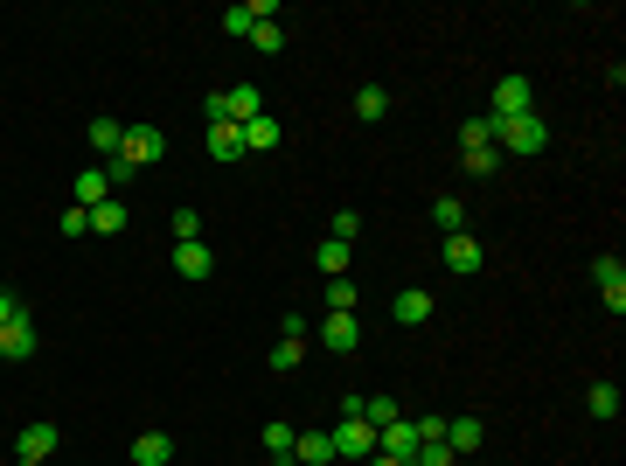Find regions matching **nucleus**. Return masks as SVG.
I'll return each instance as SVG.
<instances>
[{"mask_svg": "<svg viewBox=\"0 0 626 466\" xmlns=\"http://www.w3.org/2000/svg\"><path fill=\"white\" fill-rule=\"evenodd\" d=\"M494 147H508V154H543V147H550V126H543V112L501 119V126H494Z\"/></svg>", "mask_w": 626, "mask_h": 466, "instance_id": "1", "label": "nucleus"}, {"mask_svg": "<svg viewBox=\"0 0 626 466\" xmlns=\"http://www.w3.org/2000/svg\"><path fill=\"white\" fill-rule=\"evenodd\" d=\"M327 439H334L341 460H376V425H369V418H334Z\"/></svg>", "mask_w": 626, "mask_h": 466, "instance_id": "2", "label": "nucleus"}, {"mask_svg": "<svg viewBox=\"0 0 626 466\" xmlns=\"http://www.w3.org/2000/svg\"><path fill=\"white\" fill-rule=\"evenodd\" d=\"M160 154H167V133H160V126H126V140H119V160H126V167H154Z\"/></svg>", "mask_w": 626, "mask_h": 466, "instance_id": "3", "label": "nucleus"}, {"mask_svg": "<svg viewBox=\"0 0 626 466\" xmlns=\"http://www.w3.org/2000/svg\"><path fill=\"white\" fill-rule=\"evenodd\" d=\"M522 112H536V91H529V77H501V84H494V112H487V119L501 126V119H522Z\"/></svg>", "mask_w": 626, "mask_h": 466, "instance_id": "4", "label": "nucleus"}, {"mask_svg": "<svg viewBox=\"0 0 626 466\" xmlns=\"http://www.w3.org/2000/svg\"><path fill=\"white\" fill-rule=\"evenodd\" d=\"M418 446H425V439H418V418H390V425L376 432V453H383V460H404V466H411V453H418Z\"/></svg>", "mask_w": 626, "mask_h": 466, "instance_id": "5", "label": "nucleus"}, {"mask_svg": "<svg viewBox=\"0 0 626 466\" xmlns=\"http://www.w3.org/2000/svg\"><path fill=\"white\" fill-rule=\"evenodd\" d=\"M216 98H223V119H230V126H251V119L265 112V91H258V84H230V91H216Z\"/></svg>", "mask_w": 626, "mask_h": 466, "instance_id": "6", "label": "nucleus"}, {"mask_svg": "<svg viewBox=\"0 0 626 466\" xmlns=\"http://www.w3.org/2000/svg\"><path fill=\"white\" fill-rule=\"evenodd\" d=\"M487 265V251H480V237H467V230H453L446 237V272H460V279H473Z\"/></svg>", "mask_w": 626, "mask_h": 466, "instance_id": "7", "label": "nucleus"}, {"mask_svg": "<svg viewBox=\"0 0 626 466\" xmlns=\"http://www.w3.org/2000/svg\"><path fill=\"white\" fill-rule=\"evenodd\" d=\"M0 355H7V362H28V355H35V320H28V307L0 327Z\"/></svg>", "mask_w": 626, "mask_h": 466, "instance_id": "8", "label": "nucleus"}, {"mask_svg": "<svg viewBox=\"0 0 626 466\" xmlns=\"http://www.w3.org/2000/svg\"><path fill=\"white\" fill-rule=\"evenodd\" d=\"M320 341H327L334 355H355V348H362V327H355V313H327V320H320Z\"/></svg>", "mask_w": 626, "mask_h": 466, "instance_id": "9", "label": "nucleus"}, {"mask_svg": "<svg viewBox=\"0 0 626 466\" xmlns=\"http://www.w3.org/2000/svg\"><path fill=\"white\" fill-rule=\"evenodd\" d=\"M390 320H397V327H425V320H432V293H425V286L397 293V300H390Z\"/></svg>", "mask_w": 626, "mask_h": 466, "instance_id": "10", "label": "nucleus"}, {"mask_svg": "<svg viewBox=\"0 0 626 466\" xmlns=\"http://www.w3.org/2000/svg\"><path fill=\"white\" fill-rule=\"evenodd\" d=\"M174 272H181V279H209V272H216V251H209L202 237H195V244H174Z\"/></svg>", "mask_w": 626, "mask_h": 466, "instance_id": "11", "label": "nucleus"}, {"mask_svg": "<svg viewBox=\"0 0 626 466\" xmlns=\"http://www.w3.org/2000/svg\"><path fill=\"white\" fill-rule=\"evenodd\" d=\"M592 279H599L606 307H613V313H626V265H620V258H599V265H592Z\"/></svg>", "mask_w": 626, "mask_h": 466, "instance_id": "12", "label": "nucleus"}, {"mask_svg": "<svg viewBox=\"0 0 626 466\" xmlns=\"http://www.w3.org/2000/svg\"><path fill=\"white\" fill-rule=\"evenodd\" d=\"M14 453H21V460H56V425H21Z\"/></svg>", "mask_w": 626, "mask_h": 466, "instance_id": "13", "label": "nucleus"}, {"mask_svg": "<svg viewBox=\"0 0 626 466\" xmlns=\"http://www.w3.org/2000/svg\"><path fill=\"white\" fill-rule=\"evenodd\" d=\"M446 446H453V453H480V446H487V425H480V418H446Z\"/></svg>", "mask_w": 626, "mask_h": 466, "instance_id": "14", "label": "nucleus"}, {"mask_svg": "<svg viewBox=\"0 0 626 466\" xmlns=\"http://www.w3.org/2000/svg\"><path fill=\"white\" fill-rule=\"evenodd\" d=\"M84 140H91V154H98V160H112V154H119V140H126V126H119V119H91Z\"/></svg>", "mask_w": 626, "mask_h": 466, "instance_id": "15", "label": "nucleus"}, {"mask_svg": "<svg viewBox=\"0 0 626 466\" xmlns=\"http://www.w3.org/2000/svg\"><path fill=\"white\" fill-rule=\"evenodd\" d=\"M237 154H244V126L216 119V126H209V160H237Z\"/></svg>", "mask_w": 626, "mask_h": 466, "instance_id": "16", "label": "nucleus"}, {"mask_svg": "<svg viewBox=\"0 0 626 466\" xmlns=\"http://www.w3.org/2000/svg\"><path fill=\"white\" fill-rule=\"evenodd\" d=\"M272 147H279V119H272V112H258V119L244 126V154H272Z\"/></svg>", "mask_w": 626, "mask_h": 466, "instance_id": "17", "label": "nucleus"}, {"mask_svg": "<svg viewBox=\"0 0 626 466\" xmlns=\"http://www.w3.org/2000/svg\"><path fill=\"white\" fill-rule=\"evenodd\" d=\"M98 202H112V181H105V167H84L77 174V209H98Z\"/></svg>", "mask_w": 626, "mask_h": 466, "instance_id": "18", "label": "nucleus"}, {"mask_svg": "<svg viewBox=\"0 0 626 466\" xmlns=\"http://www.w3.org/2000/svg\"><path fill=\"white\" fill-rule=\"evenodd\" d=\"M133 460L140 466H167L174 460V439H167V432H140V439H133Z\"/></svg>", "mask_w": 626, "mask_h": 466, "instance_id": "19", "label": "nucleus"}, {"mask_svg": "<svg viewBox=\"0 0 626 466\" xmlns=\"http://www.w3.org/2000/svg\"><path fill=\"white\" fill-rule=\"evenodd\" d=\"M293 446H300L293 418H272V425H265V453H272V460H293Z\"/></svg>", "mask_w": 626, "mask_h": 466, "instance_id": "20", "label": "nucleus"}, {"mask_svg": "<svg viewBox=\"0 0 626 466\" xmlns=\"http://www.w3.org/2000/svg\"><path fill=\"white\" fill-rule=\"evenodd\" d=\"M293 460H300V466H327V460H334V439H327V432H300Z\"/></svg>", "mask_w": 626, "mask_h": 466, "instance_id": "21", "label": "nucleus"}, {"mask_svg": "<svg viewBox=\"0 0 626 466\" xmlns=\"http://www.w3.org/2000/svg\"><path fill=\"white\" fill-rule=\"evenodd\" d=\"M383 112H390V91H383V84H362V91H355V119H369V126H376Z\"/></svg>", "mask_w": 626, "mask_h": 466, "instance_id": "22", "label": "nucleus"}, {"mask_svg": "<svg viewBox=\"0 0 626 466\" xmlns=\"http://www.w3.org/2000/svg\"><path fill=\"white\" fill-rule=\"evenodd\" d=\"M265 14H258V0H244V7H223V35H251Z\"/></svg>", "mask_w": 626, "mask_h": 466, "instance_id": "23", "label": "nucleus"}, {"mask_svg": "<svg viewBox=\"0 0 626 466\" xmlns=\"http://www.w3.org/2000/svg\"><path fill=\"white\" fill-rule=\"evenodd\" d=\"M432 223H439L446 237H453V230H467V209H460V195H439V202H432Z\"/></svg>", "mask_w": 626, "mask_h": 466, "instance_id": "24", "label": "nucleus"}, {"mask_svg": "<svg viewBox=\"0 0 626 466\" xmlns=\"http://www.w3.org/2000/svg\"><path fill=\"white\" fill-rule=\"evenodd\" d=\"M313 265H320L327 279H348V244H334V237H327V244L313 251Z\"/></svg>", "mask_w": 626, "mask_h": 466, "instance_id": "25", "label": "nucleus"}, {"mask_svg": "<svg viewBox=\"0 0 626 466\" xmlns=\"http://www.w3.org/2000/svg\"><path fill=\"white\" fill-rule=\"evenodd\" d=\"M473 147H494V119H487V112L460 126V154H473Z\"/></svg>", "mask_w": 626, "mask_h": 466, "instance_id": "26", "label": "nucleus"}, {"mask_svg": "<svg viewBox=\"0 0 626 466\" xmlns=\"http://www.w3.org/2000/svg\"><path fill=\"white\" fill-rule=\"evenodd\" d=\"M91 230H98V237H119V230H126V209H119V202H98V209H91Z\"/></svg>", "mask_w": 626, "mask_h": 466, "instance_id": "27", "label": "nucleus"}, {"mask_svg": "<svg viewBox=\"0 0 626 466\" xmlns=\"http://www.w3.org/2000/svg\"><path fill=\"white\" fill-rule=\"evenodd\" d=\"M307 362V341H293V334H279V348H272V369L286 376V369H300Z\"/></svg>", "mask_w": 626, "mask_h": 466, "instance_id": "28", "label": "nucleus"}, {"mask_svg": "<svg viewBox=\"0 0 626 466\" xmlns=\"http://www.w3.org/2000/svg\"><path fill=\"white\" fill-rule=\"evenodd\" d=\"M585 404H592V418H620V390H613V383H592Z\"/></svg>", "mask_w": 626, "mask_h": 466, "instance_id": "29", "label": "nucleus"}, {"mask_svg": "<svg viewBox=\"0 0 626 466\" xmlns=\"http://www.w3.org/2000/svg\"><path fill=\"white\" fill-rule=\"evenodd\" d=\"M453 460H460V453H453L446 439H425V446L411 453V466H453Z\"/></svg>", "mask_w": 626, "mask_h": 466, "instance_id": "30", "label": "nucleus"}, {"mask_svg": "<svg viewBox=\"0 0 626 466\" xmlns=\"http://www.w3.org/2000/svg\"><path fill=\"white\" fill-rule=\"evenodd\" d=\"M251 42H258L265 56H279V49H286V28H279V21H258V28H251Z\"/></svg>", "mask_w": 626, "mask_h": 466, "instance_id": "31", "label": "nucleus"}, {"mask_svg": "<svg viewBox=\"0 0 626 466\" xmlns=\"http://www.w3.org/2000/svg\"><path fill=\"white\" fill-rule=\"evenodd\" d=\"M494 167H501V147H473V154H467V174H473V181H487Z\"/></svg>", "mask_w": 626, "mask_h": 466, "instance_id": "32", "label": "nucleus"}, {"mask_svg": "<svg viewBox=\"0 0 626 466\" xmlns=\"http://www.w3.org/2000/svg\"><path fill=\"white\" fill-rule=\"evenodd\" d=\"M327 313H355V286L348 279H327Z\"/></svg>", "mask_w": 626, "mask_h": 466, "instance_id": "33", "label": "nucleus"}, {"mask_svg": "<svg viewBox=\"0 0 626 466\" xmlns=\"http://www.w3.org/2000/svg\"><path fill=\"white\" fill-rule=\"evenodd\" d=\"M362 418H369V425H376V432H383V425H390V418H397V404H390V397H362Z\"/></svg>", "mask_w": 626, "mask_h": 466, "instance_id": "34", "label": "nucleus"}, {"mask_svg": "<svg viewBox=\"0 0 626 466\" xmlns=\"http://www.w3.org/2000/svg\"><path fill=\"white\" fill-rule=\"evenodd\" d=\"M174 237L195 244V237H202V216H195V209H174Z\"/></svg>", "mask_w": 626, "mask_h": 466, "instance_id": "35", "label": "nucleus"}, {"mask_svg": "<svg viewBox=\"0 0 626 466\" xmlns=\"http://www.w3.org/2000/svg\"><path fill=\"white\" fill-rule=\"evenodd\" d=\"M84 230H91V209L70 202V209H63V237H84Z\"/></svg>", "mask_w": 626, "mask_h": 466, "instance_id": "36", "label": "nucleus"}, {"mask_svg": "<svg viewBox=\"0 0 626 466\" xmlns=\"http://www.w3.org/2000/svg\"><path fill=\"white\" fill-rule=\"evenodd\" d=\"M355 230H362V216H355V209H334V244H348Z\"/></svg>", "mask_w": 626, "mask_h": 466, "instance_id": "37", "label": "nucleus"}, {"mask_svg": "<svg viewBox=\"0 0 626 466\" xmlns=\"http://www.w3.org/2000/svg\"><path fill=\"white\" fill-rule=\"evenodd\" d=\"M14 313H21V300H14V293H0V327H7Z\"/></svg>", "mask_w": 626, "mask_h": 466, "instance_id": "38", "label": "nucleus"}, {"mask_svg": "<svg viewBox=\"0 0 626 466\" xmlns=\"http://www.w3.org/2000/svg\"><path fill=\"white\" fill-rule=\"evenodd\" d=\"M362 466H404V460H383V453H376V460H362Z\"/></svg>", "mask_w": 626, "mask_h": 466, "instance_id": "39", "label": "nucleus"}, {"mask_svg": "<svg viewBox=\"0 0 626 466\" xmlns=\"http://www.w3.org/2000/svg\"><path fill=\"white\" fill-rule=\"evenodd\" d=\"M21 466H49V460H21Z\"/></svg>", "mask_w": 626, "mask_h": 466, "instance_id": "40", "label": "nucleus"}]
</instances>
